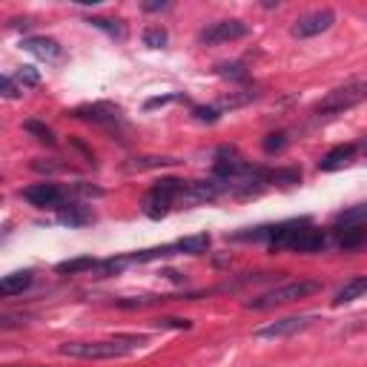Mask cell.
I'll return each instance as SVG.
<instances>
[{
	"label": "cell",
	"instance_id": "6da1fadb",
	"mask_svg": "<svg viewBox=\"0 0 367 367\" xmlns=\"http://www.w3.org/2000/svg\"><path fill=\"white\" fill-rule=\"evenodd\" d=\"M146 344V336H115L107 342H66L61 344V356L69 359H118L141 350Z\"/></svg>",
	"mask_w": 367,
	"mask_h": 367
},
{
	"label": "cell",
	"instance_id": "7a4b0ae2",
	"mask_svg": "<svg viewBox=\"0 0 367 367\" xmlns=\"http://www.w3.org/2000/svg\"><path fill=\"white\" fill-rule=\"evenodd\" d=\"M319 287H322L319 281H290V284L273 287V290H267V293H261V296L250 298L247 307H250V310H273V307H281V304L307 298L310 293H316Z\"/></svg>",
	"mask_w": 367,
	"mask_h": 367
},
{
	"label": "cell",
	"instance_id": "3957f363",
	"mask_svg": "<svg viewBox=\"0 0 367 367\" xmlns=\"http://www.w3.org/2000/svg\"><path fill=\"white\" fill-rule=\"evenodd\" d=\"M361 100H367V81H353L347 86H339L333 89L319 107H316V115L319 118H330V115H339L344 110H353L359 107Z\"/></svg>",
	"mask_w": 367,
	"mask_h": 367
},
{
	"label": "cell",
	"instance_id": "277c9868",
	"mask_svg": "<svg viewBox=\"0 0 367 367\" xmlns=\"http://www.w3.org/2000/svg\"><path fill=\"white\" fill-rule=\"evenodd\" d=\"M21 195H23L32 206H40V209H61L64 204L72 201L66 190H61L58 184H49V181H43V184H32V187H26Z\"/></svg>",
	"mask_w": 367,
	"mask_h": 367
},
{
	"label": "cell",
	"instance_id": "5b68a950",
	"mask_svg": "<svg viewBox=\"0 0 367 367\" xmlns=\"http://www.w3.org/2000/svg\"><path fill=\"white\" fill-rule=\"evenodd\" d=\"M250 29L244 21H219V23H209L206 29H201L198 35V43L204 46H216V43H230V40H238L244 37Z\"/></svg>",
	"mask_w": 367,
	"mask_h": 367
},
{
	"label": "cell",
	"instance_id": "8992f818",
	"mask_svg": "<svg viewBox=\"0 0 367 367\" xmlns=\"http://www.w3.org/2000/svg\"><path fill=\"white\" fill-rule=\"evenodd\" d=\"M333 23H336V12L333 9H319V12H310V15L298 18L296 26H293V35L296 37H316V35L327 32Z\"/></svg>",
	"mask_w": 367,
	"mask_h": 367
},
{
	"label": "cell",
	"instance_id": "52a82bcc",
	"mask_svg": "<svg viewBox=\"0 0 367 367\" xmlns=\"http://www.w3.org/2000/svg\"><path fill=\"white\" fill-rule=\"evenodd\" d=\"M75 118L81 121H92V124H100V127H118L124 118H121V110L112 107V103H86V107H78L72 110Z\"/></svg>",
	"mask_w": 367,
	"mask_h": 367
},
{
	"label": "cell",
	"instance_id": "ba28073f",
	"mask_svg": "<svg viewBox=\"0 0 367 367\" xmlns=\"http://www.w3.org/2000/svg\"><path fill=\"white\" fill-rule=\"evenodd\" d=\"M313 322H316L313 316H287V319H279V322H270L264 327H258L255 336L258 339H284V336H293V333L310 327Z\"/></svg>",
	"mask_w": 367,
	"mask_h": 367
},
{
	"label": "cell",
	"instance_id": "9c48e42d",
	"mask_svg": "<svg viewBox=\"0 0 367 367\" xmlns=\"http://www.w3.org/2000/svg\"><path fill=\"white\" fill-rule=\"evenodd\" d=\"M353 155H356V144H342V146H333L325 158L319 161V170L325 173H333V170H342L353 161Z\"/></svg>",
	"mask_w": 367,
	"mask_h": 367
},
{
	"label": "cell",
	"instance_id": "30bf717a",
	"mask_svg": "<svg viewBox=\"0 0 367 367\" xmlns=\"http://www.w3.org/2000/svg\"><path fill=\"white\" fill-rule=\"evenodd\" d=\"M23 49L32 52V55H37V58H46V61L61 58V52H64L61 43L52 40V37H26V40H23Z\"/></svg>",
	"mask_w": 367,
	"mask_h": 367
},
{
	"label": "cell",
	"instance_id": "8fae6325",
	"mask_svg": "<svg viewBox=\"0 0 367 367\" xmlns=\"http://www.w3.org/2000/svg\"><path fill=\"white\" fill-rule=\"evenodd\" d=\"M92 219H95V216L89 213L83 204H78V201H69V204H64V206L58 209V221H61V224H69V227H83V224H89Z\"/></svg>",
	"mask_w": 367,
	"mask_h": 367
},
{
	"label": "cell",
	"instance_id": "7c38bea8",
	"mask_svg": "<svg viewBox=\"0 0 367 367\" xmlns=\"http://www.w3.org/2000/svg\"><path fill=\"white\" fill-rule=\"evenodd\" d=\"M367 244V224H356V227H339L336 230V247L339 250H356Z\"/></svg>",
	"mask_w": 367,
	"mask_h": 367
},
{
	"label": "cell",
	"instance_id": "4fadbf2b",
	"mask_svg": "<svg viewBox=\"0 0 367 367\" xmlns=\"http://www.w3.org/2000/svg\"><path fill=\"white\" fill-rule=\"evenodd\" d=\"M100 261L92 258V255H81V258H69V261H61L55 267L61 276H81V273H95Z\"/></svg>",
	"mask_w": 367,
	"mask_h": 367
},
{
	"label": "cell",
	"instance_id": "5bb4252c",
	"mask_svg": "<svg viewBox=\"0 0 367 367\" xmlns=\"http://www.w3.org/2000/svg\"><path fill=\"white\" fill-rule=\"evenodd\" d=\"M32 270H18V273H9V276H4L0 279V293L4 296H18V293H23L29 284H32Z\"/></svg>",
	"mask_w": 367,
	"mask_h": 367
},
{
	"label": "cell",
	"instance_id": "9a60e30c",
	"mask_svg": "<svg viewBox=\"0 0 367 367\" xmlns=\"http://www.w3.org/2000/svg\"><path fill=\"white\" fill-rule=\"evenodd\" d=\"M178 252L184 255H201L209 250V244H213V238H209V233H195V235H187V238H178Z\"/></svg>",
	"mask_w": 367,
	"mask_h": 367
},
{
	"label": "cell",
	"instance_id": "2e32d148",
	"mask_svg": "<svg viewBox=\"0 0 367 367\" xmlns=\"http://www.w3.org/2000/svg\"><path fill=\"white\" fill-rule=\"evenodd\" d=\"M361 296H367V276H359V279L347 281V284L336 293L333 304H350V301H356V298H361Z\"/></svg>",
	"mask_w": 367,
	"mask_h": 367
},
{
	"label": "cell",
	"instance_id": "e0dca14e",
	"mask_svg": "<svg viewBox=\"0 0 367 367\" xmlns=\"http://www.w3.org/2000/svg\"><path fill=\"white\" fill-rule=\"evenodd\" d=\"M178 164L175 158H132L129 164H124L127 173H144V170H161V167H173Z\"/></svg>",
	"mask_w": 367,
	"mask_h": 367
},
{
	"label": "cell",
	"instance_id": "ac0fdd59",
	"mask_svg": "<svg viewBox=\"0 0 367 367\" xmlns=\"http://www.w3.org/2000/svg\"><path fill=\"white\" fill-rule=\"evenodd\" d=\"M339 227H356V224H367V204H356L350 209H344V213L336 219Z\"/></svg>",
	"mask_w": 367,
	"mask_h": 367
},
{
	"label": "cell",
	"instance_id": "d6986e66",
	"mask_svg": "<svg viewBox=\"0 0 367 367\" xmlns=\"http://www.w3.org/2000/svg\"><path fill=\"white\" fill-rule=\"evenodd\" d=\"M167 40H170V35H167L164 26H146L144 29V46H149V49H161V46H167Z\"/></svg>",
	"mask_w": 367,
	"mask_h": 367
},
{
	"label": "cell",
	"instance_id": "ffe728a7",
	"mask_svg": "<svg viewBox=\"0 0 367 367\" xmlns=\"http://www.w3.org/2000/svg\"><path fill=\"white\" fill-rule=\"evenodd\" d=\"M23 129H26L29 135H35L37 141L49 144V146H52V144H55V132H52V129H49L46 124H40V121H26V124H23Z\"/></svg>",
	"mask_w": 367,
	"mask_h": 367
},
{
	"label": "cell",
	"instance_id": "44dd1931",
	"mask_svg": "<svg viewBox=\"0 0 367 367\" xmlns=\"http://www.w3.org/2000/svg\"><path fill=\"white\" fill-rule=\"evenodd\" d=\"M12 78H15V83H18L21 89H29V86H37V83H40V75H37L35 66H21Z\"/></svg>",
	"mask_w": 367,
	"mask_h": 367
},
{
	"label": "cell",
	"instance_id": "7402d4cb",
	"mask_svg": "<svg viewBox=\"0 0 367 367\" xmlns=\"http://www.w3.org/2000/svg\"><path fill=\"white\" fill-rule=\"evenodd\" d=\"M89 23L92 26H98V29H107L110 35H115V37H124L127 32H124V26L118 23V21H103V18H89Z\"/></svg>",
	"mask_w": 367,
	"mask_h": 367
},
{
	"label": "cell",
	"instance_id": "603a6c76",
	"mask_svg": "<svg viewBox=\"0 0 367 367\" xmlns=\"http://www.w3.org/2000/svg\"><path fill=\"white\" fill-rule=\"evenodd\" d=\"M192 115H195L198 121H204V124H216V121L221 118V110H219V107H195Z\"/></svg>",
	"mask_w": 367,
	"mask_h": 367
},
{
	"label": "cell",
	"instance_id": "cb8c5ba5",
	"mask_svg": "<svg viewBox=\"0 0 367 367\" xmlns=\"http://www.w3.org/2000/svg\"><path fill=\"white\" fill-rule=\"evenodd\" d=\"M0 92H4V98H18L23 89L15 83V78H12V75H4V81H0Z\"/></svg>",
	"mask_w": 367,
	"mask_h": 367
},
{
	"label": "cell",
	"instance_id": "d4e9b609",
	"mask_svg": "<svg viewBox=\"0 0 367 367\" xmlns=\"http://www.w3.org/2000/svg\"><path fill=\"white\" fill-rule=\"evenodd\" d=\"M284 146H287V135H284V132L267 135V141H264V152H279V149H284Z\"/></svg>",
	"mask_w": 367,
	"mask_h": 367
},
{
	"label": "cell",
	"instance_id": "484cf974",
	"mask_svg": "<svg viewBox=\"0 0 367 367\" xmlns=\"http://www.w3.org/2000/svg\"><path fill=\"white\" fill-rule=\"evenodd\" d=\"M158 327H173V330H190V319H158Z\"/></svg>",
	"mask_w": 367,
	"mask_h": 367
},
{
	"label": "cell",
	"instance_id": "4316f807",
	"mask_svg": "<svg viewBox=\"0 0 367 367\" xmlns=\"http://www.w3.org/2000/svg\"><path fill=\"white\" fill-rule=\"evenodd\" d=\"M144 9L146 12H164V9H170V4H144Z\"/></svg>",
	"mask_w": 367,
	"mask_h": 367
}]
</instances>
